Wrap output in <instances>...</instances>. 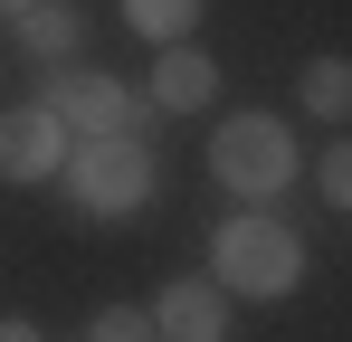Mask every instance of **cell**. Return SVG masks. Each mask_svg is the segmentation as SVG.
I'll return each instance as SVG.
<instances>
[{"label":"cell","instance_id":"1","mask_svg":"<svg viewBox=\"0 0 352 342\" xmlns=\"http://www.w3.org/2000/svg\"><path fill=\"white\" fill-rule=\"evenodd\" d=\"M210 285L219 295H248V304H286L295 285H305V238H295L276 209H229V219L210 228Z\"/></svg>","mask_w":352,"mask_h":342},{"label":"cell","instance_id":"2","mask_svg":"<svg viewBox=\"0 0 352 342\" xmlns=\"http://www.w3.org/2000/svg\"><path fill=\"white\" fill-rule=\"evenodd\" d=\"M67 200L86 209V219H143L153 209V190H162V162H153V143H133V133H96V143H67Z\"/></svg>","mask_w":352,"mask_h":342},{"label":"cell","instance_id":"3","mask_svg":"<svg viewBox=\"0 0 352 342\" xmlns=\"http://www.w3.org/2000/svg\"><path fill=\"white\" fill-rule=\"evenodd\" d=\"M295 171H305V152H295V133L276 114H229V124L210 133V181H219L229 200H248V209L286 200Z\"/></svg>","mask_w":352,"mask_h":342},{"label":"cell","instance_id":"4","mask_svg":"<svg viewBox=\"0 0 352 342\" xmlns=\"http://www.w3.org/2000/svg\"><path fill=\"white\" fill-rule=\"evenodd\" d=\"M38 105L58 114L76 143H96V133H133V143H153V95L124 86V76H105V67H48Z\"/></svg>","mask_w":352,"mask_h":342},{"label":"cell","instance_id":"5","mask_svg":"<svg viewBox=\"0 0 352 342\" xmlns=\"http://www.w3.org/2000/svg\"><path fill=\"white\" fill-rule=\"evenodd\" d=\"M67 143H76V133H67L48 105H10L0 114V181H19V190H29V181H58Z\"/></svg>","mask_w":352,"mask_h":342},{"label":"cell","instance_id":"6","mask_svg":"<svg viewBox=\"0 0 352 342\" xmlns=\"http://www.w3.org/2000/svg\"><path fill=\"white\" fill-rule=\"evenodd\" d=\"M143 314H153V342H229V295L210 276H172Z\"/></svg>","mask_w":352,"mask_h":342},{"label":"cell","instance_id":"7","mask_svg":"<svg viewBox=\"0 0 352 342\" xmlns=\"http://www.w3.org/2000/svg\"><path fill=\"white\" fill-rule=\"evenodd\" d=\"M143 95H153V114H200V105H219V57H200L190 38H181V48L153 57V86H143Z\"/></svg>","mask_w":352,"mask_h":342},{"label":"cell","instance_id":"8","mask_svg":"<svg viewBox=\"0 0 352 342\" xmlns=\"http://www.w3.org/2000/svg\"><path fill=\"white\" fill-rule=\"evenodd\" d=\"M19 29V48L38 57V67H76V48H86V0H38L29 19H10Z\"/></svg>","mask_w":352,"mask_h":342},{"label":"cell","instance_id":"9","mask_svg":"<svg viewBox=\"0 0 352 342\" xmlns=\"http://www.w3.org/2000/svg\"><path fill=\"white\" fill-rule=\"evenodd\" d=\"M295 105L314 114V124H352V57H314L295 76Z\"/></svg>","mask_w":352,"mask_h":342},{"label":"cell","instance_id":"10","mask_svg":"<svg viewBox=\"0 0 352 342\" xmlns=\"http://www.w3.org/2000/svg\"><path fill=\"white\" fill-rule=\"evenodd\" d=\"M115 10H124V29L153 38V48H181V38L200 29V0H115Z\"/></svg>","mask_w":352,"mask_h":342},{"label":"cell","instance_id":"11","mask_svg":"<svg viewBox=\"0 0 352 342\" xmlns=\"http://www.w3.org/2000/svg\"><path fill=\"white\" fill-rule=\"evenodd\" d=\"M314 190H324L333 209H352V133H333V143H324V162H314Z\"/></svg>","mask_w":352,"mask_h":342},{"label":"cell","instance_id":"12","mask_svg":"<svg viewBox=\"0 0 352 342\" xmlns=\"http://www.w3.org/2000/svg\"><path fill=\"white\" fill-rule=\"evenodd\" d=\"M86 342H153V314H143V304H105V314L86 323Z\"/></svg>","mask_w":352,"mask_h":342},{"label":"cell","instance_id":"13","mask_svg":"<svg viewBox=\"0 0 352 342\" xmlns=\"http://www.w3.org/2000/svg\"><path fill=\"white\" fill-rule=\"evenodd\" d=\"M0 342H48V333H38L29 314H0Z\"/></svg>","mask_w":352,"mask_h":342},{"label":"cell","instance_id":"14","mask_svg":"<svg viewBox=\"0 0 352 342\" xmlns=\"http://www.w3.org/2000/svg\"><path fill=\"white\" fill-rule=\"evenodd\" d=\"M29 10H38V0H0V19H29Z\"/></svg>","mask_w":352,"mask_h":342}]
</instances>
